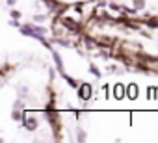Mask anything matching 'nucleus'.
Here are the masks:
<instances>
[{
    "instance_id": "1",
    "label": "nucleus",
    "mask_w": 158,
    "mask_h": 143,
    "mask_svg": "<svg viewBox=\"0 0 158 143\" xmlns=\"http://www.w3.org/2000/svg\"><path fill=\"white\" fill-rule=\"evenodd\" d=\"M21 34L39 39V37L45 35V28H41V26H34V24H26V26H21Z\"/></svg>"
},
{
    "instance_id": "2",
    "label": "nucleus",
    "mask_w": 158,
    "mask_h": 143,
    "mask_svg": "<svg viewBox=\"0 0 158 143\" xmlns=\"http://www.w3.org/2000/svg\"><path fill=\"white\" fill-rule=\"evenodd\" d=\"M91 95H93V88L89 84H80L78 86V99L80 100H89Z\"/></svg>"
},
{
    "instance_id": "3",
    "label": "nucleus",
    "mask_w": 158,
    "mask_h": 143,
    "mask_svg": "<svg viewBox=\"0 0 158 143\" xmlns=\"http://www.w3.org/2000/svg\"><path fill=\"white\" fill-rule=\"evenodd\" d=\"M63 26L65 28H69V30H73V32H78V30H80V26H78V22H74L71 17H63Z\"/></svg>"
},
{
    "instance_id": "4",
    "label": "nucleus",
    "mask_w": 158,
    "mask_h": 143,
    "mask_svg": "<svg viewBox=\"0 0 158 143\" xmlns=\"http://www.w3.org/2000/svg\"><path fill=\"white\" fill-rule=\"evenodd\" d=\"M23 123H24L26 130H35V128H37V119H35V117H24Z\"/></svg>"
},
{
    "instance_id": "5",
    "label": "nucleus",
    "mask_w": 158,
    "mask_h": 143,
    "mask_svg": "<svg viewBox=\"0 0 158 143\" xmlns=\"http://www.w3.org/2000/svg\"><path fill=\"white\" fill-rule=\"evenodd\" d=\"M52 58H54V63H56V67L60 69V73L63 75V61H61V58H60V54L52 50Z\"/></svg>"
},
{
    "instance_id": "6",
    "label": "nucleus",
    "mask_w": 158,
    "mask_h": 143,
    "mask_svg": "<svg viewBox=\"0 0 158 143\" xmlns=\"http://www.w3.org/2000/svg\"><path fill=\"white\" fill-rule=\"evenodd\" d=\"M15 108H17V110H13V119H17V121H23L24 117H23V112H21V102H19V100L15 102Z\"/></svg>"
},
{
    "instance_id": "7",
    "label": "nucleus",
    "mask_w": 158,
    "mask_h": 143,
    "mask_svg": "<svg viewBox=\"0 0 158 143\" xmlns=\"http://www.w3.org/2000/svg\"><path fill=\"white\" fill-rule=\"evenodd\" d=\"M128 97H130V99H136V97H138V86H136V84H130V86H128Z\"/></svg>"
},
{
    "instance_id": "8",
    "label": "nucleus",
    "mask_w": 158,
    "mask_h": 143,
    "mask_svg": "<svg viewBox=\"0 0 158 143\" xmlns=\"http://www.w3.org/2000/svg\"><path fill=\"white\" fill-rule=\"evenodd\" d=\"M61 76H63V78L67 80V84H69V86H71L73 89H78V86H80V84H78L76 80H73V78H71V76H67V75H61Z\"/></svg>"
},
{
    "instance_id": "9",
    "label": "nucleus",
    "mask_w": 158,
    "mask_h": 143,
    "mask_svg": "<svg viewBox=\"0 0 158 143\" xmlns=\"http://www.w3.org/2000/svg\"><path fill=\"white\" fill-rule=\"evenodd\" d=\"M123 89H125L123 86H119V84L115 86V91H114V95H115V99H123V97H125V91H123Z\"/></svg>"
},
{
    "instance_id": "10",
    "label": "nucleus",
    "mask_w": 158,
    "mask_h": 143,
    "mask_svg": "<svg viewBox=\"0 0 158 143\" xmlns=\"http://www.w3.org/2000/svg\"><path fill=\"white\" fill-rule=\"evenodd\" d=\"M132 8H134V10H143V8H145V0H134V2H132Z\"/></svg>"
},
{
    "instance_id": "11",
    "label": "nucleus",
    "mask_w": 158,
    "mask_h": 143,
    "mask_svg": "<svg viewBox=\"0 0 158 143\" xmlns=\"http://www.w3.org/2000/svg\"><path fill=\"white\" fill-rule=\"evenodd\" d=\"M89 71H91V73H93L97 78H101V71L97 69V65H93V63H91V65H89Z\"/></svg>"
},
{
    "instance_id": "12",
    "label": "nucleus",
    "mask_w": 158,
    "mask_h": 143,
    "mask_svg": "<svg viewBox=\"0 0 158 143\" xmlns=\"http://www.w3.org/2000/svg\"><path fill=\"white\" fill-rule=\"evenodd\" d=\"M43 2H45V4H47L50 10H54V8H58V6H60L58 2H52V0H43Z\"/></svg>"
},
{
    "instance_id": "13",
    "label": "nucleus",
    "mask_w": 158,
    "mask_h": 143,
    "mask_svg": "<svg viewBox=\"0 0 158 143\" xmlns=\"http://www.w3.org/2000/svg\"><path fill=\"white\" fill-rule=\"evenodd\" d=\"M78 141H86V132L84 130H78Z\"/></svg>"
},
{
    "instance_id": "14",
    "label": "nucleus",
    "mask_w": 158,
    "mask_h": 143,
    "mask_svg": "<svg viewBox=\"0 0 158 143\" xmlns=\"http://www.w3.org/2000/svg\"><path fill=\"white\" fill-rule=\"evenodd\" d=\"M10 15H11V19H19V17H21V11H17V10H13V11H11Z\"/></svg>"
},
{
    "instance_id": "15",
    "label": "nucleus",
    "mask_w": 158,
    "mask_h": 143,
    "mask_svg": "<svg viewBox=\"0 0 158 143\" xmlns=\"http://www.w3.org/2000/svg\"><path fill=\"white\" fill-rule=\"evenodd\" d=\"M43 19H45V15H37V17H35V21H37V22H41Z\"/></svg>"
},
{
    "instance_id": "16",
    "label": "nucleus",
    "mask_w": 158,
    "mask_h": 143,
    "mask_svg": "<svg viewBox=\"0 0 158 143\" xmlns=\"http://www.w3.org/2000/svg\"><path fill=\"white\" fill-rule=\"evenodd\" d=\"M15 4V0H8V6H13Z\"/></svg>"
}]
</instances>
